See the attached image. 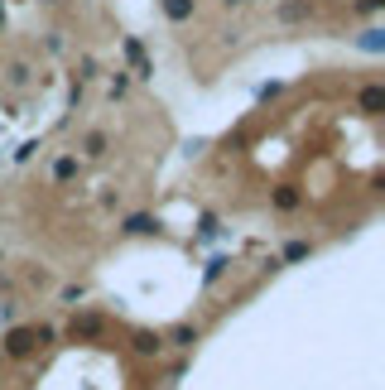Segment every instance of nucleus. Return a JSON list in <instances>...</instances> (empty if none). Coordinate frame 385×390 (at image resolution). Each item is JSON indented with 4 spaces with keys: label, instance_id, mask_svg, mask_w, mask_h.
<instances>
[{
    "label": "nucleus",
    "instance_id": "0eeeda50",
    "mask_svg": "<svg viewBox=\"0 0 385 390\" xmlns=\"http://www.w3.org/2000/svg\"><path fill=\"white\" fill-rule=\"evenodd\" d=\"M164 15H169V19H188L192 0H164Z\"/></svg>",
    "mask_w": 385,
    "mask_h": 390
},
{
    "label": "nucleus",
    "instance_id": "39448f33",
    "mask_svg": "<svg viewBox=\"0 0 385 390\" xmlns=\"http://www.w3.org/2000/svg\"><path fill=\"white\" fill-rule=\"evenodd\" d=\"M361 111H366V116H381L385 111V87H366V92H361Z\"/></svg>",
    "mask_w": 385,
    "mask_h": 390
},
{
    "label": "nucleus",
    "instance_id": "423d86ee",
    "mask_svg": "<svg viewBox=\"0 0 385 390\" xmlns=\"http://www.w3.org/2000/svg\"><path fill=\"white\" fill-rule=\"evenodd\" d=\"M53 179H58V184H73V179H78V159H73V154H63V159L53 164Z\"/></svg>",
    "mask_w": 385,
    "mask_h": 390
},
{
    "label": "nucleus",
    "instance_id": "9b49d317",
    "mask_svg": "<svg viewBox=\"0 0 385 390\" xmlns=\"http://www.w3.org/2000/svg\"><path fill=\"white\" fill-rule=\"evenodd\" d=\"M82 150H87V154H106V135H101V130H92V135L82 140Z\"/></svg>",
    "mask_w": 385,
    "mask_h": 390
},
{
    "label": "nucleus",
    "instance_id": "6e6552de",
    "mask_svg": "<svg viewBox=\"0 0 385 390\" xmlns=\"http://www.w3.org/2000/svg\"><path fill=\"white\" fill-rule=\"evenodd\" d=\"M125 231H130V236H145V231H154V217H145V212H140V217H130V222H125Z\"/></svg>",
    "mask_w": 385,
    "mask_h": 390
},
{
    "label": "nucleus",
    "instance_id": "7ed1b4c3",
    "mask_svg": "<svg viewBox=\"0 0 385 390\" xmlns=\"http://www.w3.org/2000/svg\"><path fill=\"white\" fill-rule=\"evenodd\" d=\"M125 58L135 63V73H140V78H154V63L145 58V48H140V39H125Z\"/></svg>",
    "mask_w": 385,
    "mask_h": 390
},
{
    "label": "nucleus",
    "instance_id": "1a4fd4ad",
    "mask_svg": "<svg viewBox=\"0 0 385 390\" xmlns=\"http://www.w3.org/2000/svg\"><path fill=\"white\" fill-rule=\"evenodd\" d=\"M275 207L294 212V207H298V188H275Z\"/></svg>",
    "mask_w": 385,
    "mask_h": 390
},
{
    "label": "nucleus",
    "instance_id": "f257e3e1",
    "mask_svg": "<svg viewBox=\"0 0 385 390\" xmlns=\"http://www.w3.org/2000/svg\"><path fill=\"white\" fill-rule=\"evenodd\" d=\"M44 342H53V328H10V333H5V352H10V357H29V352L44 347Z\"/></svg>",
    "mask_w": 385,
    "mask_h": 390
},
{
    "label": "nucleus",
    "instance_id": "20e7f679",
    "mask_svg": "<svg viewBox=\"0 0 385 390\" xmlns=\"http://www.w3.org/2000/svg\"><path fill=\"white\" fill-rule=\"evenodd\" d=\"M135 352H140V357H159V352H164V337H159V333H135Z\"/></svg>",
    "mask_w": 385,
    "mask_h": 390
},
{
    "label": "nucleus",
    "instance_id": "f8f14e48",
    "mask_svg": "<svg viewBox=\"0 0 385 390\" xmlns=\"http://www.w3.org/2000/svg\"><path fill=\"white\" fill-rule=\"evenodd\" d=\"M197 342V328H174V347H192Z\"/></svg>",
    "mask_w": 385,
    "mask_h": 390
},
{
    "label": "nucleus",
    "instance_id": "f03ea898",
    "mask_svg": "<svg viewBox=\"0 0 385 390\" xmlns=\"http://www.w3.org/2000/svg\"><path fill=\"white\" fill-rule=\"evenodd\" d=\"M101 333H106V318H96V313H82L68 323V337H101Z\"/></svg>",
    "mask_w": 385,
    "mask_h": 390
},
{
    "label": "nucleus",
    "instance_id": "9d476101",
    "mask_svg": "<svg viewBox=\"0 0 385 390\" xmlns=\"http://www.w3.org/2000/svg\"><path fill=\"white\" fill-rule=\"evenodd\" d=\"M308 256H313L308 241H289V246H285V260H308Z\"/></svg>",
    "mask_w": 385,
    "mask_h": 390
},
{
    "label": "nucleus",
    "instance_id": "ddd939ff",
    "mask_svg": "<svg viewBox=\"0 0 385 390\" xmlns=\"http://www.w3.org/2000/svg\"><path fill=\"white\" fill-rule=\"evenodd\" d=\"M280 15H285V19H303V15H308V5H303V0H289Z\"/></svg>",
    "mask_w": 385,
    "mask_h": 390
}]
</instances>
